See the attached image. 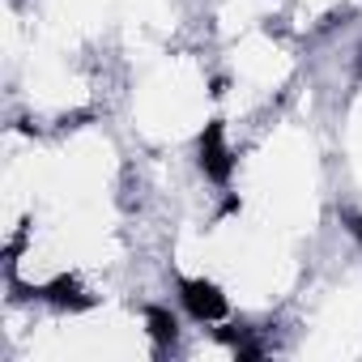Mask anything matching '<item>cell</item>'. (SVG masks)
Wrapping results in <instances>:
<instances>
[{"instance_id":"6da1fadb","label":"cell","mask_w":362,"mask_h":362,"mask_svg":"<svg viewBox=\"0 0 362 362\" xmlns=\"http://www.w3.org/2000/svg\"><path fill=\"white\" fill-rule=\"evenodd\" d=\"M201 170L214 179V184H230L235 158H230V149H226L222 119H209V124H205V132H201Z\"/></svg>"},{"instance_id":"7a4b0ae2","label":"cell","mask_w":362,"mask_h":362,"mask_svg":"<svg viewBox=\"0 0 362 362\" xmlns=\"http://www.w3.org/2000/svg\"><path fill=\"white\" fill-rule=\"evenodd\" d=\"M179 298L192 311V320H222L226 315V294L214 281H201V277L179 281Z\"/></svg>"},{"instance_id":"3957f363","label":"cell","mask_w":362,"mask_h":362,"mask_svg":"<svg viewBox=\"0 0 362 362\" xmlns=\"http://www.w3.org/2000/svg\"><path fill=\"white\" fill-rule=\"evenodd\" d=\"M39 298H47V303H56V307H64V311H86V307H94V298L77 286V277H56V281L39 286Z\"/></svg>"},{"instance_id":"277c9868","label":"cell","mask_w":362,"mask_h":362,"mask_svg":"<svg viewBox=\"0 0 362 362\" xmlns=\"http://www.w3.org/2000/svg\"><path fill=\"white\" fill-rule=\"evenodd\" d=\"M145 324H149V337H153L162 349L179 341V324H175V315H170L166 307H149V311H145Z\"/></svg>"},{"instance_id":"5b68a950","label":"cell","mask_w":362,"mask_h":362,"mask_svg":"<svg viewBox=\"0 0 362 362\" xmlns=\"http://www.w3.org/2000/svg\"><path fill=\"white\" fill-rule=\"evenodd\" d=\"M345 226H349V235L362 243V218H345Z\"/></svg>"},{"instance_id":"8992f818","label":"cell","mask_w":362,"mask_h":362,"mask_svg":"<svg viewBox=\"0 0 362 362\" xmlns=\"http://www.w3.org/2000/svg\"><path fill=\"white\" fill-rule=\"evenodd\" d=\"M358 77H362V52H358Z\"/></svg>"}]
</instances>
